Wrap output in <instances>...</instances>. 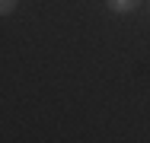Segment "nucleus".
Returning a JSON list of instances; mask_svg holds the SVG:
<instances>
[{
	"label": "nucleus",
	"instance_id": "f03ea898",
	"mask_svg": "<svg viewBox=\"0 0 150 143\" xmlns=\"http://www.w3.org/2000/svg\"><path fill=\"white\" fill-rule=\"evenodd\" d=\"M13 10H16V0H0V13L3 16H10Z\"/></svg>",
	"mask_w": 150,
	"mask_h": 143
},
{
	"label": "nucleus",
	"instance_id": "f257e3e1",
	"mask_svg": "<svg viewBox=\"0 0 150 143\" xmlns=\"http://www.w3.org/2000/svg\"><path fill=\"white\" fill-rule=\"evenodd\" d=\"M141 3H144V0H105V6H109L112 13H121V16H125V13H134Z\"/></svg>",
	"mask_w": 150,
	"mask_h": 143
}]
</instances>
